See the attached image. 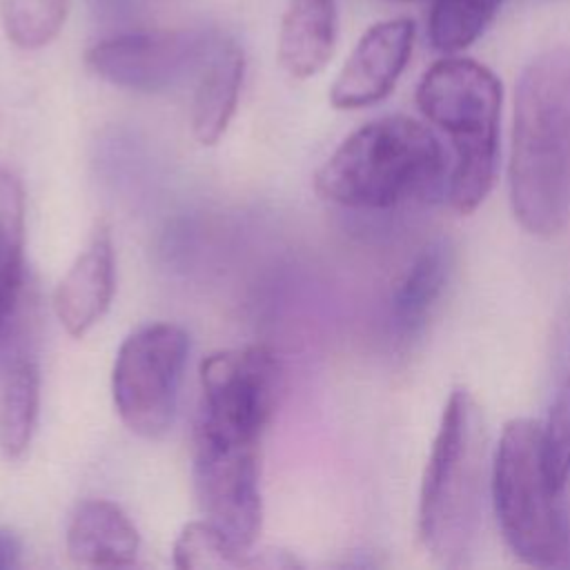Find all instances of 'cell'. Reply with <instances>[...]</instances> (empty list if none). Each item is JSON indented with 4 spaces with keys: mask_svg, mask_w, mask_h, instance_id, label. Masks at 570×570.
<instances>
[{
    "mask_svg": "<svg viewBox=\"0 0 570 570\" xmlns=\"http://www.w3.org/2000/svg\"><path fill=\"white\" fill-rule=\"evenodd\" d=\"M561 492L546 465L541 421L510 419L492 454L490 494L503 541L519 561L552 568L566 559Z\"/></svg>",
    "mask_w": 570,
    "mask_h": 570,
    "instance_id": "5",
    "label": "cell"
},
{
    "mask_svg": "<svg viewBox=\"0 0 570 570\" xmlns=\"http://www.w3.org/2000/svg\"><path fill=\"white\" fill-rule=\"evenodd\" d=\"M194 494L203 517L240 550H252L263 525L258 445L194 432Z\"/></svg>",
    "mask_w": 570,
    "mask_h": 570,
    "instance_id": "8",
    "label": "cell"
},
{
    "mask_svg": "<svg viewBox=\"0 0 570 570\" xmlns=\"http://www.w3.org/2000/svg\"><path fill=\"white\" fill-rule=\"evenodd\" d=\"M416 27L410 18L372 24L354 45L330 87L336 109H363L381 102L410 62Z\"/></svg>",
    "mask_w": 570,
    "mask_h": 570,
    "instance_id": "10",
    "label": "cell"
},
{
    "mask_svg": "<svg viewBox=\"0 0 570 570\" xmlns=\"http://www.w3.org/2000/svg\"><path fill=\"white\" fill-rule=\"evenodd\" d=\"M116 287L111 227L98 220L85 249L76 256L53 292V312L73 338H82L109 309Z\"/></svg>",
    "mask_w": 570,
    "mask_h": 570,
    "instance_id": "11",
    "label": "cell"
},
{
    "mask_svg": "<svg viewBox=\"0 0 570 570\" xmlns=\"http://www.w3.org/2000/svg\"><path fill=\"white\" fill-rule=\"evenodd\" d=\"M448 174L432 129L410 116H383L352 131L314 176L316 194L350 209H390L436 189Z\"/></svg>",
    "mask_w": 570,
    "mask_h": 570,
    "instance_id": "3",
    "label": "cell"
},
{
    "mask_svg": "<svg viewBox=\"0 0 570 570\" xmlns=\"http://www.w3.org/2000/svg\"><path fill=\"white\" fill-rule=\"evenodd\" d=\"M174 566L180 570H218V568H249L274 566L272 559L252 554L234 546L207 519L187 523L174 543Z\"/></svg>",
    "mask_w": 570,
    "mask_h": 570,
    "instance_id": "19",
    "label": "cell"
},
{
    "mask_svg": "<svg viewBox=\"0 0 570 570\" xmlns=\"http://www.w3.org/2000/svg\"><path fill=\"white\" fill-rule=\"evenodd\" d=\"M454 272V247L448 238L425 243L392 294V323L403 338L425 330Z\"/></svg>",
    "mask_w": 570,
    "mask_h": 570,
    "instance_id": "14",
    "label": "cell"
},
{
    "mask_svg": "<svg viewBox=\"0 0 570 570\" xmlns=\"http://www.w3.org/2000/svg\"><path fill=\"white\" fill-rule=\"evenodd\" d=\"M40 412V372L31 358H18L0 387V450L20 459L31 445Z\"/></svg>",
    "mask_w": 570,
    "mask_h": 570,
    "instance_id": "16",
    "label": "cell"
},
{
    "mask_svg": "<svg viewBox=\"0 0 570 570\" xmlns=\"http://www.w3.org/2000/svg\"><path fill=\"white\" fill-rule=\"evenodd\" d=\"M508 191L514 218L537 238L570 220V47L537 53L519 73Z\"/></svg>",
    "mask_w": 570,
    "mask_h": 570,
    "instance_id": "1",
    "label": "cell"
},
{
    "mask_svg": "<svg viewBox=\"0 0 570 570\" xmlns=\"http://www.w3.org/2000/svg\"><path fill=\"white\" fill-rule=\"evenodd\" d=\"M214 42L198 29L122 31L98 40L87 51V67L109 85L158 94L200 71Z\"/></svg>",
    "mask_w": 570,
    "mask_h": 570,
    "instance_id": "9",
    "label": "cell"
},
{
    "mask_svg": "<svg viewBox=\"0 0 570 570\" xmlns=\"http://www.w3.org/2000/svg\"><path fill=\"white\" fill-rule=\"evenodd\" d=\"M69 0H0V18L7 38L18 49H40L62 29Z\"/></svg>",
    "mask_w": 570,
    "mask_h": 570,
    "instance_id": "20",
    "label": "cell"
},
{
    "mask_svg": "<svg viewBox=\"0 0 570 570\" xmlns=\"http://www.w3.org/2000/svg\"><path fill=\"white\" fill-rule=\"evenodd\" d=\"M243 76V49L232 40H216L198 71L191 102V131L200 145H216L225 136L236 114Z\"/></svg>",
    "mask_w": 570,
    "mask_h": 570,
    "instance_id": "13",
    "label": "cell"
},
{
    "mask_svg": "<svg viewBox=\"0 0 570 570\" xmlns=\"http://www.w3.org/2000/svg\"><path fill=\"white\" fill-rule=\"evenodd\" d=\"M503 0H434L428 18L430 45L441 53L470 47L497 18Z\"/></svg>",
    "mask_w": 570,
    "mask_h": 570,
    "instance_id": "18",
    "label": "cell"
},
{
    "mask_svg": "<svg viewBox=\"0 0 570 570\" xmlns=\"http://www.w3.org/2000/svg\"><path fill=\"white\" fill-rule=\"evenodd\" d=\"M140 537L120 505L107 499L78 503L67 525V554L91 568H127L136 563Z\"/></svg>",
    "mask_w": 570,
    "mask_h": 570,
    "instance_id": "12",
    "label": "cell"
},
{
    "mask_svg": "<svg viewBox=\"0 0 570 570\" xmlns=\"http://www.w3.org/2000/svg\"><path fill=\"white\" fill-rule=\"evenodd\" d=\"M336 33L334 0H287L278 31L283 69L298 80L316 76L334 53Z\"/></svg>",
    "mask_w": 570,
    "mask_h": 570,
    "instance_id": "15",
    "label": "cell"
},
{
    "mask_svg": "<svg viewBox=\"0 0 570 570\" xmlns=\"http://www.w3.org/2000/svg\"><path fill=\"white\" fill-rule=\"evenodd\" d=\"M488 423L470 390L450 392L423 470L416 528L441 566H465L479 541L492 461Z\"/></svg>",
    "mask_w": 570,
    "mask_h": 570,
    "instance_id": "2",
    "label": "cell"
},
{
    "mask_svg": "<svg viewBox=\"0 0 570 570\" xmlns=\"http://www.w3.org/2000/svg\"><path fill=\"white\" fill-rule=\"evenodd\" d=\"M200 412L194 432L258 445L278 390V361L265 345L209 354L200 363Z\"/></svg>",
    "mask_w": 570,
    "mask_h": 570,
    "instance_id": "7",
    "label": "cell"
},
{
    "mask_svg": "<svg viewBox=\"0 0 570 570\" xmlns=\"http://www.w3.org/2000/svg\"><path fill=\"white\" fill-rule=\"evenodd\" d=\"M541 443L548 472L563 490L570 479V372L559 383L546 421H541Z\"/></svg>",
    "mask_w": 570,
    "mask_h": 570,
    "instance_id": "21",
    "label": "cell"
},
{
    "mask_svg": "<svg viewBox=\"0 0 570 570\" xmlns=\"http://www.w3.org/2000/svg\"><path fill=\"white\" fill-rule=\"evenodd\" d=\"M187 352L189 336L174 323L142 325L120 343L111 394L120 421L134 434L160 439L171 430Z\"/></svg>",
    "mask_w": 570,
    "mask_h": 570,
    "instance_id": "6",
    "label": "cell"
},
{
    "mask_svg": "<svg viewBox=\"0 0 570 570\" xmlns=\"http://www.w3.org/2000/svg\"><path fill=\"white\" fill-rule=\"evenodd\" d=\"M24 196L20 183L0 169V332L16 305L22 281Z\"/></svg>",
    "mask_w": 570,
    "mask_h": 570,
    "instance_id": "17",
    "label": "cell"
},
{
    "mask_svg": "<svg viewBox=\"0 0 570 570\" xmlns=\"http://www.w3.org/2000/svg\"><path fill=\"white\" fill-rule=\"evenodd\" d=\"M20 541L18 537L0 525V570H9V568H16L20 563Z\"/></svg>",
    "mask_w": 570,
    "mask_h": 570,
    "instance_id": "22",
    "label": "cell"
},
{
    "mask_svg": "<svg viewBox=\"0 0 570 570\" xmlns=\"http://www.w3.org/2000/svg\"><path fill=\"white\" fill-rule=\"evenodd\" d=\"M414 98L421 114L445 131L452 145L448 200L459 214H472L497 176L501 82L485 65L448 53L425 69Z\"/></svg>",
    "mask_w": 570,
    "mask_h": 570,
    "instance_id": "4",
    "label": "cell"
}]
</instances>
